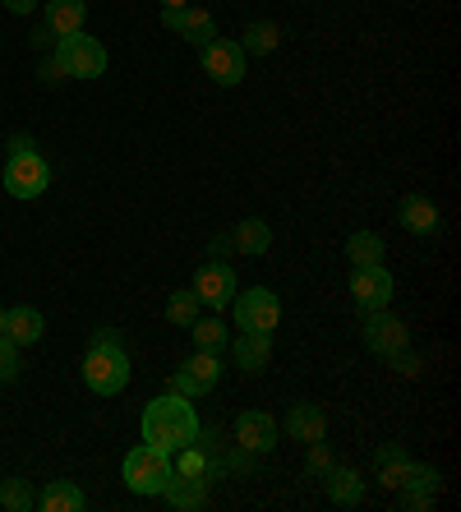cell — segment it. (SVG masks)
<instances>
[{"mask_svg": "<svg viewBox=\"0 0 461 512\" xmlns=\"http://www.w3.org/2000/svg\"><path fill=\"white\" fill-rule=\"evenodd\" d=\"M194 434H199V416H194L190 397L166 393V397H153V402L143 406V443L176 453V448L194 443Z\"/></svg>", "mask_w": 461, "mask_h": 512, "instance_id": "cell-1", "label": "cell"}, {"mask_svg": "<svg viewBox=\"0 0 461 512\" xmlns=\"http://www.w3.org/2000/svg\"><path fill=\"white\" fill-rule=\"evenodd\" d=\"M83 383L88 393L97 397H116L125 383H130V356L120 342H88V356H83Z\"/></svg>", "mask_w": 461, "mask_h": 512, "instance_id": "cell-2", "label": "cell"}, {"mask_svg": "<svg viewBox=\"0 0 461 512\" xmlns=\"http://www.w3.org/2000/svg\"><path fill=\"white\" fill-rule=\"evenodd\" d=\"M125 485L134 489V494H148V499H157L166 485H171V476H176V466H171V453L166 448H153V443H139L130 457H125Z\"/></svg>", "mask_w": 461, "mask_h": 512, "instance_id": "cell-3", "label": "cell"}, {"mask_svg": "<svg viewBox=\"0 0 461 512\" xmlns=\"http://www.w3.org/2000/svg\"><path fill=\"white\" fill-rule=\"evenodd\" d=\"M231 319L240 333H272L282 323V300L272 296L268 286H249L231 296Z\"/></svg>", "mask_w": 461, "mask_h": 512, "instance_id": "cell-4", "label": "cell"}, {"mask_svg": "<svg viewBox=\"0 0 461 512\" xmlns=\"http://www.w3.org/2000/svg\"><path fill=\"white\" fill-rule=\"evenodd\" d=\"M56 65L70 74V79H102V74H107V47H102L97 37H88V33L79 28V33L60 37Z\"/></svg>", "mask_w": 461, "mask_h": 512, "instance_id": "cell-5", "label": "cell"}, {"mask_svg": "<svg viewBox=\"0 0 461 512\" xmlns=\"http://www.w3.org/2000/svg\"><path fill=\"white\" fill-rule=\"evenodd\" d=\"M0 180H5V190H10L14 199H37V194H47V185H51V167L33 148H24V153H10Z\"/></svg>", "mask_w": 461, "mask_h": 512, "instance_id": "cell-6", "label": "cell"}, {"mask_svg": "<svg viewBox=\"0 0 461 512\" xmlns=\"http://www.w3.org/2000/svg\"><path fill=\"white\" fill-rule=\"evenodd\" d=\"M392 296H397V277H392L383 263H365V268H355V273H351V300L365 314L388 310Z\"/></svg>", "mask_w": 461, "mask_h": 512, "instance_id": "cell-7", "label": "cell"}, {"mask_svg": "<svg viewBox=\"0 0 461 512\" xmlns=\"http://www.w3.org/2000/svg\"><path fill=\"white\" fill-rule=\"evenodd\" d=\"M217 379H222V360H217L213 351H194V356L176 370V379H171V393H180V397H190L194 402V397L213 393Z\"/></svg>", "mask_w": 461, "mask_h": 512, "instance_id": "cell-8", "label": "cell"}, {"mask_svg": "<svg viewBox=\"0 0 461 512\" xmlns=\"http://www.w3.org/2000/svg\"><path fill=\"white\" fill-rule=\"evenodd\" d=\"M194 296H199V305H208V310H226L231 305V296H236L240 286H236V273H231V263H203L199 273H194V286H190Z\"/></svg>", "mask_w": 461, "mask_h": 512, "instance_id": "cell-9", "label": "cell"}, {"mask_svg": "<svg viewBox=\"0 0 461 512\" xmlns=\"http://www.w3.org/2000/svg\"><path fill=\"white\" fill-rule=\"evenodd\" d=\"M203 74L222 88L240 84V79H245V51H240V42H222V37H213V42L203 47Z\"/></svg>", "mask_w": 461, "mask_h": 512, "instance_id": "cell-10", "label": "cell"}, {"mask_svg": "<svg viewBox=\"0 0 461 512\" xmlns=\"http://www.w3.org/2000/svg\"><path fill=\"white\" fill-rule=\"evenodd\" d=\"M406 342H411V333H406V323L397 319V314H388V310H374V314H369L365 346L374 351V356H397Z\"/></svg>", "mask_w": 461, "mask_h": 512, "instance_id": "cell-11", "label": "cell"}, {"mask_svg": "<svg viewBox=\"0 0 461 512\" xmlns=\"http://www.w3.org/2000/svg\"><path fill=\"white\" fill-rule=\"evenodd\" d=\"M277 439H282V429H277V420H272L268 411H245V416H236V443L245 453H272Z\"/></svg>", "mask_w": 461, "mask_h": 512, "instance_id": "cell-12", "label": "cell"}, {"mask_svg": "<svg viewBox=\"0 0 461 512\" xmlns=\"http://www.w3.org/2000/svg\"><path fill=\"white\" fill-rule=\"evenodd\" d=\"M5 337H10L19 351H24V346H37L42 337H47V319H42V310H33V305H14V310H5Z\"/></svg>", "mask_w": 461, "mask_h": 512, "instance_id": "cell-13", "label": "cell"}, {"mask_svg": "<svg viewBox=\"0 0 461 512\" xmlns=\"http://www.w3.org/2000/svg\"><path fill=\"white\" fill-rule=\"evenodd\" d=\"M397 222H402L411 236H434V231L443 227V217H438L434 199H425V194H406L402 208H397Z\"/></svg>", "mask_w": 461, "mask_h": 512, "instance_id": "cell-14", "label": "cell"}, {"mask_svg": "<svg viewBox=\"0 0 461 512\" xmlns=\"http://www.w3.org/2000/svg\"><path fill=\"white\" fill-rule=\"evenodd\" d=\"M286 434L296 443H314V439H328V416H323V406L314 402H296L286 411Z\"/></svg>", "mask_w": 461, "mask_h": 512, "instance_id": "cell-15", "label": "cell"}, {"mask_svg": "<svg viewBox=\"0 0 461 512\" xmlns=\"http://www.w3.org/2000/svg\"><path fill=\"white\" fill-rule=\"evenodd\" d=\"M434 494H438V471L411 462V471H406V480H402V503L411 512H425V508H434Z\"/></svg>", "mask_w": 461, "mask_h": 512, "instance_id": "cell-16", "label": "cell"}, {"mask_svg": "<svg viewBox=\"0 0 461 512\" xmlns=\"http://www.w3.org/2000/svg\"><path fill=\"white\" fill-rule=\"evenodd\" d=\"M231 356H236V370L263 374L272 360V333H240L236 342H231Z\"/></svg>", "mask_w": 461, "mask_h": 512, "instance_id": "cell-17", "label": "cell"}, {"mask_svg": "<svg viewBox=\"0 0 461 512\" xmlns=\"http://www.w3.org/2000/svg\"><path fill=\"white\" fill-rule=\"evenodd\" d=\"M323 480H328V499L337 503V508H360V503H365V480L355 476L351 466H328Z\"/></svg>", "mask_w": 461, "mask_h": 512, "instance_id": "cell-18", "label": "cell"}, {"mask_svg": "<svg viewBox=\"0 0 461 512\" xmlns=\"http://www.w3.org/2000/svg\"><path fill=\"white\" fill-rule=\"evenodd\" d=\"M406 471H411V453H406L402 443H383L379 453H374V476L388 489H402Z\"/></svg>", "mask_w": 461, "mask_h": 512, "instance_id": "cell-19", "label": "cell"}, {"mask_svg": "<svg viewBox=\"0 0 461 512\" xmlns=\"http://www.w3.org/2000/svg\"><path fill=\"white\" fill-rule=\"evenodd\" d=\"M231 245H236L240 254H249V259H259V254L272 250V227L263 217H245V222H236V231H231Z\"/></svg>", "mask_w": 461, "mask_h": 512, "instance_id": "cell-20", "label": "cell"}, {"mask_svg": "<svg viewBox=\"0 0 461 512\" xmlns=\"http://www.w3.org/2000/svg\"><path fill=\"white\" fill-rule=\"evenodd\" d=\"M162 499L180 512H194L208 503V480H194V476H171V485L162 489Z\"/></svg>", "mask_w": 461, "mask_h": 512, "instance_id": "cell-21", "label": "cell"}, {"mask_svg": "<svg viewBox=\"0 0 461 512\" xmlns=\"http://www.w3.org/2000/svg\"><path fill=\"white\" fill-rule=\"evenodd\" d=\"M83 14L88 5L83 0H47V33L51 37H70L83 28Z\"/></svg>", "mask_w": 461, "mask_h": 512, "instance_id": "cell-22", "label": "cell"}, {"mask_svg": "<svg viewBox=\"0 0 461 512\" xmlns=\"http://www.w3.org/2000/svg\"><path fill=\"white\" fill-rule=\"evenodd\" d=\"M176 37H185V42H194V47L203 51L217 37V19L208 10H190V5H185V10H180V24H176Z\"/></svg>", "mask_w": 461, "mask_h": 512, "instance_id": "cell-23", "label": "cell"}, {"mask_svg": "<svg viewBox=\"0 0 461 512\" xmlns=\"http://www.w3.org/2000/svg\"><path fill=\"white\" fill-rule=\"evenodd\" d=\"M83 489L74 485V480H51L42 494H37V508H47V512H79L83 508Z\"/></svg>", "mask_w": 461, "mask_h": 512, "instance_id": "cell-24", "label": "cell"}, {"mask_svg": "<svg viewBox=\"0 0 461 512\" xmlns=\"http://www.w3.org/2000/svg\"><path fill=\"white\" fill-rule=\"evenodd\" d=\"M277 47H282V28L272 24V19H254V24L245 28V37H240V51H245V56H272Z\"/></svg>", "mask_w": 461, "mask_h": 512, "instance_id": "cell-25", "label": "cell"}, {"mask_svg": "<svg viewBox=\"0 0 461 512\" xmlns=\"http://www.w3.org/2000/svg\"><path fill=\"white\" fill-rule=\"evenodd\" d=\"M190 328H194V346H199V351H213V356H222L226 342H231V337H226V323L217 319V314H213V319H203V314H199Z\"/></svg>", "mask_w": 461, "mask_h": 512, "instance_id": "cell-26", "label": "cell"}, {"mask_svg": "<svg viewBox=\"0 0 461 512\" xmlns=\"http://www.w3.org/2000/svg\"><path fill=\"white\" fill-rule=\"evenodd\" d=\"M0 508H5V512H28V508H37V489L28 485V480H19V476L0 480Z\"/></svg>", "mask_w": 461, "mask_h": 512, "instance_id": "cell-27", "label": "cell"}, {"mask_svg": "<svg viewBox=\"0 0 461 512\" xmlns=\"http://www.w3.org/2000/svg\"><path fill=\"white\" fill-rule=\"evenodd\" d=\"M346 259H351L355 268H365V263H383V240L374 236V231H355V236L346 240Z\"/></svg>", "mask_w": 461, "mask_h": 512, "instance_id": "cell-28", "label": "cell"}, {"mask_svg": "<svg viewBox=\"0 0 461 512\" xmlns=\"http://www.w3.org/2000/svg\"><path fill=\"white\" fill-rule=\"evenodd\" d=\"M199 296H194V291H176V296L166 300V319L171 323H180V328H190L194 319H199Z\"/></svg>", "mask_w": 461, "mask_h": 512, "instance_id": "cell-29", "label": "cell"}, {"mask_svg": "<svg viewBox=\"0 0 461 512\" xmlns=\"http://www.w3.org/2000/svg\"><path fill=\"white\" fill-rule=\"evenodd\" d=\"M14 379H19V346L0 333V383H14Z\"/></svg>", "mask_w": 461, "mask_h": 512, "instance_id": "cell-30", "label": "cell"}, {"mask_svg": "<svg viewBox=\"0 0 461 512\" xmlns=\"http://www.w3.org/2000/svg\"><path fill=\"white\" fill-rule=\"evenodd\" d=\"M332 466V453H328V443L323 439H314L309 443V471H314V476H323V471H328Z\"/></svg>", "mask_w": 461, "mask_h": 512, "instance_id": "cell-31", "label": "cell"}, {"mask_svg": "<svg viewBox=\"0 0 461 512\" xmlns=\"http://www.w3.org/2000/svg\"><path fill=\"white\" fill-rule=\"evenodd\" d=\"M388 360H392V365H397V370H402V374H420V360H415L411 351H406V346H402V351H397V356H388Z\"/></svg>", "mask_w": 461, "mask_h": 512, "instance_id": "cell-32", "label": "cell"}, {"mask_svg": "<svg viewBox=\"0 0 461 512\" xmlns=\"http://www.w3.org/2000/svg\"><path fill=\"white\" fill-rule=\"evenodd\" d=\"M5 10H10V14H33L37 0H5Z\"/></svg>", "mask_w": 461, "mask_h": 512, "instance_id": "cell-33", "label": "cell"}, {"mask_svg": "<svg viewBox=\"0 0 461 512\" xmlns=\"http://www.w3.org/2000/svg\"><path fill=\"white\" fill-rule=\"evenodd\" d=\"M231 250H236V245H231V236H217V240H213V250H208V254H231Z\"/></svg>", "mask_w": 461, "mask_h": 512, "instance_id": "cell-34", "label": "cell"}, {"mask_svg": "<svg viewBox=\"0 0 461 512\" xmlns=\"http://www.w3.org/2000/svg\"><path fill=\"white\" fill-rule=\"evenodd\" d=\"M162 24L176 33V24H180V10H162Z\"/></svg>", "mask_w": 461, "mask_h": 512, "instance_id": "cell-35", "label": "cell"}, {"mask_svg": "<svg viewBox=\"0 0 461 512\" xmlns=\"http://www.w3.org/2000/svg\"><path fill=\"white\" fill-rule=\"evenodd\" d=\"M162 10H185V0H162Z\"/></svg>", "mask_w": 461, "mask_h": 512, "instance_id": "cell-36", "label": "cell"}, {"mask_svg": "<svg viewBox=\"0 0 461 512\" xmlns=\"http://www.w3.org/2000/svg\"><path fill=\"white\" fill-rule=\"evenodd\" d=\"M0 333H5V305H0Z\"/></svg>", "mask_w": 461, "mask_h": 512, "instance_id": "cell-37", "label": "cell"}]
</instances>
